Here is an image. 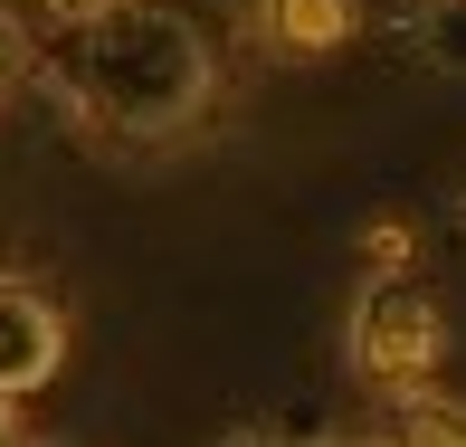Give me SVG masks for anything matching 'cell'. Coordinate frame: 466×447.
<instances>
[{"label":"cell","instance_id":"cell-1","mask_svg":"<svg viewBox=\"0 0 466 447\" xmlns=\"http://www.w3.org/2000/svg\"><path fill=\"white\" fill-rule=\"evenodd\" d=\"M38 67L105 134H172L209 96V48L172 0H48Z\"/></svg>","mask_w":466,"mask_h":447},{"label":"cell","instance_id":"cell-2","mask_svg":"<svg viewBox=\"0 0 466 447\" xmlns=\"http://www.w3.org/2000/svg\"><path fill=\"white\" fill-rule=\"evenodd\" d=\"M438 343H448V324H438V305L410 286V276H371L362 305H352V333H343L352 381H371V391H419Z\"/></svg>","mask_w":466,"mask_h":447},{"label":"cell","instance_id":"cell-3","mask_svg":"<svg viewBox=\"0 0 466 447\" xmlns=\"http://www.w3.org/2000/svg\"><path fill=\"white\" fill-rule=\"evenodd\" d=\"M57 361H67V324H57V305L0 276V391H10V400L38 391Z\"/></svg>","mask_w":466,"mask_h":447},{"label":"cell","instance_id":"cell-4","mask_svg":"<svg viewBox=\"0 0 466 447\" xmlns=\"http://www.w3.org/2000/svg\"><path fill=\"white\" fill-rule=\"evenodd\" d=\"M258 29L267 48H295V57H324L362 29V0H258Z\"/></svg>","mask_w":466,"mask_h":447},{"label":"cell","instance_id":"cell-5","mask_svg":"<svg viewBox=\"0 0 466 447\" xmlns=\"http://www.w3.org/2000/svg\"><path fill=\"white\" fill-rule=\"evenodd\" d=\"M390 447H466V410H457V400H438V391H410V400H400Z\"/></svg>","mask_w":466,"mask_h":447},{"label":"cell","instance_id":"cell-6","mask_svg":"<svg viewBox=\"0 0 466 447\" xmlns=\"http://www.w3.org/2000/svg\"><path fill=\"white\" fill-rule=\"evenodd\" d=\"M362 258H371L380 276H400V267H410V229H400V219H380L371 239H362Z\"/></svg>","mask_w":466,"mask_h":447},{"label":"cell","instance_id":"cell-7","mask_svg":"<svg viewBox=\"0 0 466 447\" xmlns=\"http://www.w3.org/2000/svg\"><path fill=\"white\" fill-rule=\"evenodd\" d=\"M10 67H19V29H10V10H0V86H10Z\"/></svg>","mask_w":466,"mask_h":447},{"label":"cell","instance_id":"cell-8","mask_svg":"<svg viewBox=\"0 0 466 447\" xmlns=\"http://www.w3.org/2000/svg\"><path fill=\"white\" fill-rule=\"evenodd\" d=\"M219 447H286V438H277V429H228Z\"/></svg>","mask_w":466,"mask_h":447},{"label":"cell","instance_id":"cell-9","mask_svg":"<svg viewBox=\"0 0 466 447\" xmlns=\"http://www.w3.org/2000/svg\"><path fill=\"white\" fill-rule=\"evenodd\" d=\"M0 447H19V419H10V391H0Z\"/></svg>","mask_w":466,"mask_h":447},{"label":"cell","instance_id":"cell-10","mask_svg":"<svg viewBox=\"0 0 466 447\" xmlns=\"http://www.w3.org/2000/svg\"><path fill=\"white\" fill-rule=\"evenodd\" d=\"M324 447H371V438H324Z\"/></svg>","mask_w":466,"mask_h":447}]
</instances>
